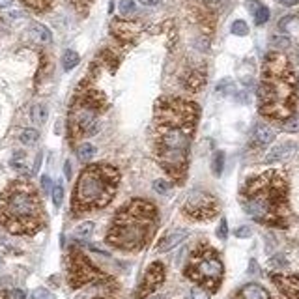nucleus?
I'll list each match as a JSON object with an SVG mask.
<instances>
[{"instance_id":"obj_1","label":"nucleus","mask_w":299,"mask_h":299,"mask_svg":"<svg viewBox=\"0 0 299 299\" xmlns=\"http://www.w3.org/2000/svg\"><path fill=\"white\" fill-rule=\"evenodd\" d=\"M196 118V105L183 99H163L155 109V155L165 172L176 181H183L185 178L187 152Z\"/></svg>"},{"instance_id":"obj_2","label":"nucleus","mask_w":299,"mask_h":299,"mask_svg":"<svg viewBox=\"0 0 299 299\" xmlns=\"http://www.w3.org/2000/svg\"><path fill=\"white\" fill-rule=\"evenodd\" d=\"M0 225L17 236H34L45 227L43 204L30 181L15 179L0 194Z\"/></svg>"},{"instance_id":"obj_3","label":"nucleus","mask_w":299,"mask_h":299,"mask_svg":"<svg viewBox=\"0 0 299 299\" xmlns=\"http://www.w3.org/2000/svg\"><path fill=\"white\" fill-rule=\"evenodd\" d=\"M288 185L279 172H266L247 181L241 191L243 210L264 225H284L288 213Z\"/></svg>"},{"instance_id":"obj_4","label":"nucleus","mask_w":299,"mask_h":299,"mask_svg":"<svg viewBox=\"0 0 299 299\" xmlns=\"http://www.w3.org/2000/svg\"><path fill=\"white\" fill-rule=\"evenodd\" d=\"M157 227V210L152 202L135 198L116 211L111 228L107 232V243L120 251L144 249Z\"/></svg>"},{"instance_id":"obj_5","label":"nucleus","mask_w":299,"mask_h":299,"mask_svg":"<svg viewBox=\"0 0 299 299\" xmlns=\"http://www.w3.org/2000/svg\"><path fill=\"white\" fill-rule=\"evenodd\" d=\"M296 81L283 55H269L258 88L260 111L275 120H288L296 103Z\"/></svg>"},{"instance_id":"obj_6","label":"nucleus","mask_w":299,"mask_h":299,"mask_svg":"<svg viewBox=\"0 0 299 299\" xmlns=\"http://www.w3.org/2000/svg\"><path fill=\"white\" fill-rule=\"evenodd\" d=\"M118 183L120 172L111 165L97 163L86 167L73 189V215H82L109 206L118 191Z\"/></svg>"},{"instance_id":"obj_7","label":"nucleus","mask_w":299,"mask_h":299,"mask_svg":"<svg viewBox=\"0 0 299 299\" xmlns=\"http://www.w3.org/2000/svg\"><path fill=\"white\" fill-rule=\"evenodd\" d=\"M105 107V97L99 92H84L73 101L67 116V135L71 142L94 135L99 129V113Z\"/></svg>"},{"instance_id":"obj_8","label":"nucleus","mask_w":299,"mask_h":299,"mask_svg":"<svg viewBox=\"0 0 299 299\" xmlns=\"http://www.w3.org/2000/svg\"><path fill=\"white\" fill-rule=\"evenodd\" d=\"M185 275L193 283L204 286L206 290L215 292L223 281V262L219 258L217 251H213L210 245H198L187 262Z\"/></svg>"},{"instance_id":"obj_9","label":"nucleus","mask_w":299,"mask_h":299,"mask_svg":"<svg viewBox=\"0 0 299 299\" xmlns=\"http://www.w3.org/2000/svg\"><path fill=\"white\" fill-rule=\"evenodd\" d=\"M107 277L97 269L84 252L73 249L67 256V283L71 288H81L84 284L105 281Z\"/></svg>"},{"instance_id":"obj_10","label":"nucleus","mask_w":299,"mask_h":299,"mask_svg":"<svg viewBox=\"0 0 299 299\" xmlns=\"http://www.w3.org/2000/svg\"><path fill=\"white\" fill-rule=\"evenodd\" d=\"M217 200L210 193L198 191V189H194L183 204V213L194 221H208L217 213Z\"/></svg>"},{"instance_id":"obj_11","label":"nucleus","mask_w":299,"mask_h":299,"mask_svg":"<svg viewBox=\"0 0 299 299\" xmlns=\"http://www.w3.org/2000/svg\"><path fill=\"white\" fill-rule=\"evenodd\" d=\"M163 281H165V266H163L161 262H154L152 266L146 269L144 277H142V281L138 284V290L135 294V298L146 299L152 292H155L161 286Z\"/></svg>"},{"instance_id":"obj_12","label":"nucleus","mask_w":299,"mask_h":299,"mask_svg":"<svg viewBox=\"0 0 299 299\" xmlns=\"http://www.w3.org/2000/svg\"><path fill=\"white\" fill-rule=\"evenodd\" d=\"M271 281L277 284L279 292H281L286 299H299V277L271 275Z\"/></svg>"},{"instance_id":"obj_13","label":"nucleus","mask_w":299,"mask_h":299,"mask_svg":"<svg viewBox=\"0 0 299 299\" xmlns=\"http://www.w3.org/2000/svg\"><path fill=\"white\" fill-rule=\"evenodd\" d=\"M187 236H189V232H187V230H183V228H174V230H170V232H167V234H165V236L161 238V239H159V243H157V247H155V251H157V252H167V251H170V249L178 247L179 243L183 241Z\"/></svg>"},{"instance_id":"obj_14","label":"nucleus","mask_w":299,"mask_h":299,"mask_svg":"<svg viewBox=\"0 0 299 299\" xmlns=\"http://www.w3.org/2000/svg\"><path fill=\"white\" fill-rule=\"evenodd\" d=\"M298 150V144L296 142H281V144L273 146L269 150V154L266 155V163H277V161H284L292 155L296 154Z\"/></svg>"},{"instance_id":"obj_15","label":"nucleus","mask_w":299,"mask_h":299,"mask_svg":"<svg viewBox=\"0 0 299 299\" xmlns=\"http://www.w3.org/2000/svg\"><path fill=\"white\" fill-rule=\"evenodd\" d=\"M275 138V131L267 125H256L254 131H252L251 137V144L256 146V148H262V146H267L269 142H273Z\"/></svg>"},{"instance_id":"obj_16","label":"nucleus","mask_w":299,"mask_h":299,"mask_svg":"<svg viewBox=\"0 0 299 299\" xmlns=\"http://www.w3.org/2000/svg\"><path fill=\"white\" fill-rule=\"evenodd\" d=\"M238 299H271V296H269V292H267L264 286H260V284H247V286H243V290L239 292Z\"/></svg>"},{"instance_id":"obj_17","label":"nucleus","mask_w":299,"mask_h":299,"mask_svg":"<svg viewBox=\"0 0 299 299\" xmlns=\"http://www.w3.org/2000/svg\"><path fill=\"white\" fill-rule=\"evenodd\" d=\"M113 32L116 36H120L121 40H129L135 34H138V28L133 23H121V21H116L113 23Z\"/></svg>"},{"instance_id":"obj_18","label":"nucleus","mask_w":299,"mask_h":299,"mask_svg":"<svg viewBox=\"0 0 299 299\" xmlns=\"http://www.w3.org/2000/svg\"><path fill=\"white\" fill-rule=\"evenodd\" d=\"M30 38H32L34 41H38V43H51L53 34H51V30H49L47 26H43V24H32Z\"/></svg>"},{"instance_id":"obj_19","label":"nucleus","mask_w":299,"mask_h":299,"mask_svg":"<svg viewBox=\"0 0 299 299\" xmlns=\"http://www.w3.org/2000/svg\"><path fill=\"white\" fill-rule=\"evenodd\" d=\"M204 82H206V79H204L202 73L191 71L187 75L185 81H183V86H185V90H189V92H198V90L204 86Z\"/></svg>"},{"instance_id":"obj_20","label":"nucleus","mask_w":299,"mask_h":299,"mask_svg":"<svg viewBox=\"0 0 299 299\" xmlns=\"http://www.w3.org/2000/svg\"><path fill=\"white\" fill-rule=\"evenodd\" d=\"M94 155H96V146L90 144V142H84V144H81L77 148V157H79V161L88 163Z\"/></svg>"},{"instance_id":"obj_21","label":"nucleus","mask_w":299,"mask_h":299,"mask_svg":"<svg viewBox=\"0 0 299 299\" xmlns=\"http://www.w3.org/2000/svg\"><path fill=\"white\" fill-rule=\"evenodd\" d=\"M79 62H81V58H79V55H77L75 51H71V49H67V51L64 53V57H62V65H64L65 71L73 69Z\"/></svg>"},{"instance_id":"obj_22","label":"nucleus","mask_w":299,"mask_h":299,"mask_svg":"<svg viewBox=\"0 0 299 299\" xmlns=\"http://www.w3.org/2000/svg\"><path fill=\"white\" fill-rule=\"evenodd\" d=\"M92 232H94V223H82V225H79V227L75 228V232H73V236L77 238V239H88L90 236H92Z\"/></svg>"},{"instance_id":"obj_23","label":"nucleus","mask_w":299,"mask_h":299,"mask_svg":"<svg viewBox=\"0 0 299 299\" xmlns=\"http://www.w3.org/2000/svg\"><path fill=\"white\" fill-rule=\"evenodd\" d=\"M47 116H49V111L45 105H36L32 109V121L34 123H45L47 121Z\"/></svg>"},{"instance_id":"obj_24","label":"nucleus","mask_w":299,"mask_h":299,"mask_svg":"<svg viewBox=\"0 0 299 299\" xmlns=\"http://www.w3.org/2000/svg\"><path fill=\"white\" fill-rule=\"evenodd\" d=\"M19 138H21V142H23L24 146H34L38 142V138H40V133L36 129H24Z\"/></svg>"},{"instance_id":"obj_25","label":"nucleus","mask_w":299,"mask_h":299,"mask_svg":"<svg viewBox=\"0 0 299 299\" xmlns=\"http://www.w3.org/2000/svg\"><path fill=\"white\" fill-rule=\"evenodd\" d=\"M137 0H120V4H118V9H120L121 15H133L135 11H137V4H135Z\"/></svg>"},{"instance_id":"obj_26","label":"nucleus","mask_w":299,"mask_h":299,"mask_svg":"<svg viewBox=\"0 0 299 299\" xmlns=\"http://www.w3.org/2000/svg\"><path fill=\"white\" fill-rule=\"evenodd\" d=\"M252 15H254V21H256V24H266L267 19H269V9H267L266 6L258 4V8L252 11Z\"/></svg>"},{"instance_id":"obj_27","label":"nucleus","mask_w":299,"mask_h":299,"mask_svg":"<svg viewBox=\"0 0 299 299\" xmlns=\"http://www.w3.org/2000/svg\"><path fill=\"white\" fill-rule=\"evenodd\" d=\"M211 169H213V174H215V176H221V174H223V169H225V154H223V152H217V154H215Z\"/></svg>"},{"instance_id":"obj_28","label":"nucleus","mask_w":299,"mask_h":299,"mask_svg":"<svg viewBox=\"0 0 299 299\" xmlns=\"http://www.w3.org/2000/svg\"><path fill=\"white\" fill-rule=\"evenodd\" d=\"M23 2L28 6V8L36 9V11H45V9L51 6L53 0H23Z\"/></svg>"},{"instance_id":"obj_29","label":"nucleus","mask_w":299,"mask_h":299,"mask_svg":"<svg viewBox=\"0 0 299 299\" xmlns=\"http://www.w3.org/2000/svg\"><path fill=\"white\" fill-rule=\"evenodd\" d=\"M232 34H236V36H247L249 34V26H247V23L245 21H241V19H238V21H234L232 23Z\"/></svg>"},{"instance_id":"obj_30","label":"nucleus","mask_w":299,"mask_h":299,"mask_svg":"<svg viewBox=\"0 0 299 299\" xmlns=\"http://www.w3.org/2000/svg\"><path fill=\"white\" fill-rule=\"evenodd\" d=\"M62 198H64V187L57 183V185L53 187V202L57 208H60V204H62Z\"/></svg>"},{"instance_id":"obj_31","label":"nucleus","mask_w":299,"mask_h":299,"mask_svg":"<svg viewBox=\"0 0 299 299\" xmlns=\"http://www.w3.org/2000/svg\"><path fill=\"white\" fill-rule=\"evenodd\" d=\"M191 298L193 299H210V294L206 292L204 286H194L191 290Z\"/></svg>"},{"instance_id":"obj_32","label":"nucleus","mask_w":299,"mask_h":299,"mask_svg":"<svg viewBox=\"0 0 299 299\" xmlns=\"http://www.w3.org/2000/svg\"><path fill=\"white\" fill-rule=\"evenodd\" d=\"M32 299H55V298H53V294L47 288H36L32 292Z\"/></svg>"},{"instance_id":"obj_33","label":"nucleus","mask_w":299,"mask_h":299,"mask_svg":"<svg viewBox=\"0 0 299 299\" xmlns=\"http://www.w3.org/2000/svg\"><path fill=\"white\" fill-rule=\"evenodd\" d=\"M169 189H170V183H167L165 179H157V181H154V191H155V193L165 194Z\"/></svg>"},{"instance_id":"obj_34","label":"nucleus","mask_w":299,"mask_h":299,"mask_svg":"<svg viewBox=\"0 0 299 299\" xmlns=\"http://www.w3.org/2000/svg\"><path fill=\"white\" fill-rule=\"evenodd\" d=\"M217 236L221 239H227L228 236V225H227V219H221V225L217 228Z\"/></svg>"},{"instance_id":"obj_35","label":"nucleus","mask_w":299,"mask_h":299,"mask_svg":"<svg viewBox=\"0 0 299 299\" xmlns=\"http://www.w3.org/2000/svg\"><path fill=\"white\" fill-rule=\"evenodd\" d=\"M286 131H299V118H288L286 120V125H284Z\"/></svg>"},{"instance_id":"obj_36","label":"nucleus","mask_w":299,"mask_h":299,"mask_svg":"<svg viewBox=\"0 0 299 299\" xmlns=\"http://www.w3.org/2000/svg\"><path fill=\"white\" fill-rule=\"evenodd\" d=\"M252 232H251V228L249 227H241V228H238V230H236V236H238V238H249Z\"/></svg>"},{"instance_id":"obj_37","label":"nucleus","mask_w":299,"mask_h":299,"mask_svg":"<svg viewBox=\"0 0 299 299\" xmlns=\"http://www.w3.org/2000/svg\"><path fill=\"white\" fill-rule=\"evenodd\" d=\"M8 299H24V292L19 290V288H17V290H11L8 294Z\"/></svg>"},{"instance_id":"obj_38","label":"nucleus","mask_w":299,"mask_h":299,"mask_svg":"<svg viewBox=\"0 0 299 299\" xmlns=\"http://www.w3.org/2000/svg\"><path fill=\"white\" fill-rule=\"evenodd\" d=\"M41 187H43L45 193L51 191V178H49V176H41Z\"/></svg>"},{"instance_id":"obj_39","label":"nucleus","mask_w":299,"mask_h":299,"mask_svg":"<svg viewBox=\"0 0 299 299\" xmlns=\"http://www.w3.org/2000/svg\"><path fill=\"white\" fill-rule=\"evenodd\" d=\"M71 2L77 8H88L90 4H92V0H71Z\"/></svg>"},{"instance_id":"obj_40","label":"nucleus","mask_w":299,"mask_h":299,"mask_svg":"<svg viewBox=\"0 0 299 299\" xmlns=\"http://www.w3.org/2000/svg\"><path fill=\"white\" fill-rule=\"evenodd\" d=\"M137 2L138 4H142V6H150V8H152V6H157L161 0H137Z\"/></svg>"},{"instance_id":"obj_41","label":"nucleus","mask_w":299,"mask_h":299,"mask_svg":"<svg viewBox=\"0 0 299 299\" xmlns=\"http://www.w3.org/2000/svg\"><path fill=\"white\" fill-rule=\"evenodd\" d=\"M273 43H275V45H283V47H288V45H290V41L284 40V38H273Z\"/></svg>"},{"instance_id":"obj_42","label":"nucleus","mask_w":299,"mask_h":299,"mask_svg":"<svg viewBox=\"0 0 299 299\" xmlns=\"http://www.w3.org/2000/svg\"><path fill=\"white\" fill-rule=\"evenodd\" d=\"M279 2H281L283 6H296L299 0H279Z\"/></svg>"},{"instance_id":"obj_43","label":"nucleus","mask_w":299,"mask_h":299,"mask_svg":"<svg viewBox=\"0 0 299 299\" xmlns=\"http://www.w3.org/2000/svg\"><path fill=\"white\" fill-rule=\"evenodd\" d=\"M13 4V0H0V8H9Z\"/></svg>"},{"instance_id":"obj_44","label":"nucleus","mask_w":299,"mask_h":299,"mask_svg":"<svg viewBox=\"0 0 299 299\" xmlns=\"http://www.w3.org/2000/svg\"><path fill=\"white\" fill-rule=\"evenodd\" d=\"M65 176H67V178L71 176V163L69 161H65Z\"/></svg>"},{"instance_id":"obj_45","label":"nucleus","mask_w":299,"mask_h":299,"mask_svg":"<svg viewBox=\"0 0 299 299\" xmlns=\"http://www.w3.org/2000/svg\"><path fill=\"white\" fill-rule=\"evenodd\" d=\"M152 299H163V296H155V298H152Z\"/></svg>"},{"instance_id":"obj_46","label":"nucleus","mask_w":299,"mask_h":299,"mask_svg":"<svg viewBox=\"0 0 299 299\" xmlns=\"http://www.w3.org/2000/svg\"><path fill=\"white\" fill-rule=\"evenodd\" d=\"M96 299H109V298H96Z\"/></svg>"}]
</instances>
